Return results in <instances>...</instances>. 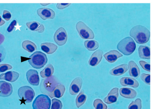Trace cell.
Returning a JSON list of instances; mask_svg holds the SVG:
<instances>
[{
  "label": "cell",
  "instance_id": "cell-37",
  "mask_svg": "<svg viewBox=\"0 0 153 109\" xmlns=\"http://www.w3.org/2000/svg\"><path fill=\"white\" fill-rule=\"evenodd\" d=\"M71 3H57L56 7L59 9H63L69 6Z\"/></svg>",
  "mask_w": 153,
  "mask_h": 109
},
{
  "label": "cell",
  "instance_id": "cell-22",
  "mask_svg": "<svg viewBox=\"0 0 153 109\" xmlns=\"http://www.w3.org/2000/svg\"><path fill=\"white\" fill-rule=\"evenodd\" d=\"M65 86L62 84H59L55 87L53 91L48 95L51 98L56 97L59 98L63 95L65 91Z\"/></svg>",
  "mask_w": 153,
  "mask_h": 109
},
{
  "label": "cell",
  "instance_id": "cell-27",
  "mask_svg": "<svg viewBox=\"0 0 153 109\" xmlns=\"http://www.w3.org/2000/svg\"><path fill=\"white\" fill-rule=\"evenodd\" d=\"M84 45L85 47L90 51L95 50L99 47L98 43L94 40H85L84 42Z\"/></svg>",
  "mask_w": 153,
  "mask_h": 109
},
{
  "label": "cell",
  "instance_id": "cell-18",
  "mask_svg": "<svg viewBox=\"0 0 153 109\" xmlns=\"http://www.w3.org/2000/svg\"><path fill=\"white\" fill-rule=\"evenodd\" d=\"M121 85L123 86H129L134 88H137L139 86V83L135 78L125 77L121 78L120 80Z\"/></svg>",
  "mask_w": 153,
  "mask_h": 109
},
{
  "label": "cell",
  "instance_id": "cell-17",
  "mask_svg": "<svg viewBox=\"0 0 153 109\" xmlns=\"http://www.w3.org/2000/svg\"><path fill=\"white\" fill-rule=\"evenodd\" d=\"M19 74L17 72L9 71L0 75V79L4 80L10 82L16 81L19 77Z\"/></svg>",
  "mask_w": 153,
  "mask_h": 109
},
{
  "label": "cell",
  "instance_id": "cell-38",
  "mask_svg": "<svg viewBox=\"0 0 153 109\" xmlns=\"http://www.w3.org/2000/svg\"><path fill=\"white\" fill-rule=\"evenodd\" d=\"M6 56V52L4 49L0 47V62L4 59Z\"/></svg>",
  "mask_w": 153,
  "mask_h": 109
},
{
  "label": "cell",
  "instance_id": "cell-11",
  "mask_svg": "<svg viewBox=\"0 0 153 109\" xmlns=\"http://www.w3.org/2000/svg\"><path fill=\"white\" fill-rule=\"evenodd\" d=\"M27 79L29 83L33 85L38 86L39 82V78L37 70L30 69L26 72Z\"/></svg>",
  "mask_w": 153,
  "mask_h": 109
},
{
  "label": "cell",
  "instance_id": "cell-21",
  "mask_svg": "<svg viewBox=\"0 0 153 109\" xmlns=\"http://www.w3.org/2000/svg\"><path fill=\"white\" fill-rule=\"evenodd\" d=\"M26 25L31 31H36L42 33L44 32L45 28L42 24L36 21H32L27 22Z\"/></svg>",
  "mask_w": 153,
  "mask_h": 109
},
{
  "label": "cell",
  "instance_id": "cell-6",
  "mask_svg": "<svg viewBox=\"0 0 153 109\" xmlns=\"http://www.w3.org/2000/svg\"><path fill=\"white\" fill-rule=\"evenodd\" d=\"M51 100L47 95L41 94L38 96L34 100L32 107L33 109H50Z\"/></svg>",
  "mask_w": 153,
  "mask_h": 109
},
{
  "label": "cell",
  "instance_id": "cell-24",
  "mask_svg": "<svg viewBox=\"0 0 153 109\" xmlns=\"http://www.w3.org/2000/svg\"><path fill=\"white\" fill-rule=\"evenodd\" d=\"M139 57L142 59H150V48L147 46L140 45L138 49Z\"/></svg>",
  "mask_w": 153,
  "mask_h": 109
},
{
  "label": "cell",
  "instance_id": "cell-13",
  "mask_svg": "<svg viewBox=\"0 0 153 109\" xmlns=\"http://www.w3.org/2000/svg\"><path fill=\"white\" fill-rule=\"evenodd\" d=\"M103 54V51L101 49H98L94 52L89 60V65L92 66L98 65L102 59Z\"/></svg>",
  "mask_w": 153,
  "mask_h": 109
},
{
  "label": "cell",
  "instance_id": "cell-33",
  "mask_svg": "<svg viewBox=\"0 0 153 109\" xmlns=\"http://www.w3.org/2000/svg\"><path fill=\"white\" fill-rule=\"evenodd\" d=\"M139 63L143 69L147 71H150V63L143 60H140Z\"/></svg>",
  "mask_w": 153,
  "mask_h": 109
},
{
  "label": "cell",
  "instance_id": "cell-1",
  "mask_svg": "<svg viewBox=\"0 0 153 109\" xmlns=\"http://www.w3.org/2000/svg\"><path fill=\"white\" fill-rule=\"evenodd\" d=\"M130 36L138 43L143 44L147 43L150 37V32L145 27L136 25L132 27L129 32Z\"/></svg>",
  "mask_w": 153,
  "mask_h": 109
},
{
  "label": "cell",
  "instance_id": "cell-30",
  "mask_svg": "<svg viewBox=\"0 0 153 109\" xmlns=\"http://www.w3.org/2000/svg\"><path fill=\"white\" fill-rule=\"evenodd\" d=\"M95 109H107V106L103 101L99 99H95L93 102Z\"/></svg>",
  "mask_w": 153,
  "mask_h": 109
},
{
  "label": "cell",
  "instance_id": "cell-29",
  "mask_svg": "<svg viewBox=\"0 0 153 109\" xmlns=\"http://www.w3.org/2000/svg\"><path fill=\"white\" fill-rule=\"evenodd\" d=\"M142 101L140 98H137L129 104L128 109H141Z\"/></svg>",
  "mask_w": 153,
  "mask_h": 109
},
{
  "label": "cell",
  "instance_id": "cell-31",
  "mask_svg": "<svg viewBox=\"0 0 153 109\" xmlns=\"http://www.w3.org/2000/svg\"><path fill=\"white\" fill-rule=\"evenodd\" d=\"M62 106L61 101L56 98L52 99L51 109H62Z\"/></svg>",
  "mask_w": 153,
  "mask_h": 109
},
{
  "label": "cell",
  "instance_id": "cell-19",
  "mask_svg": "<svg viewBox=\"0 0 153 109\" xmlns=\"http://www.w3.org/2000/svg\"><path fill=\"white\" fill-rule=\"evenodd\" d=\"M128 69V65L123 64L118 65L112 69L109 72V73L114 76L121 75L126 72Z\"/></svg>",
  "mask_w": 153,
  "mask_h": 109
},
{
  "label": "cell",
  "instance_id": "cell-26",
  "mask_svg": "<svg viewBox=\"0 0 153 109\" xmlns=\"http://www.w3.org/2000/svg\"><path fill=\"white\" fill-rule=\"evenodd\" d=\"M22 46L24 49L29 52L31 53L37 50L36 45L30 40H26L23 41L22 43Z\"/></svg>",
  "mask_w": 153,
  "mask_h": 109
},
{
  "label": "cell",
  "instance_id": "cell-14",
  "mask_svg": "<svg viewBox=\"0 0 153 109\" xmlns=\"http://www.w3.org/2000/svg\"><path fill=\"white\" fill-rule=\"evenodd\" d=\"M118 97L119 88L114 87L109 91L107 96L104 99L103 101L107 104H111L115 102Z\"/></svg>",
  "mask_w": 153,
  "mask_h": 109
},
{
  "label": "cell",
  "instance_id": "cell-7",
  "mask_svg": "<svg viewBox=\"0 0 153 109\" xmlns=\"http://www.w3.org/2000/svg\"><path fill=\"white\" fill-rule=\"evenodd\" d=\"M76 29L79 36L84 39H92L94 37L93 31L83 22L79 21L76 25Z\"/></svg>",
  "mask_w": 153,
  "mask_h": 109
},
{
  "label": "cell",
  "instance_id": "cell-25",
  "mask_svg": "<svg viewBox=\"0 0 153 109\" xmlns=\"http://www.w3.org/2000/svg\"><path fill=\"white\" fill-rule=\"evenodd\" d=\"M54 72V69L53 65L51 63L47 64L40 73L42 78H49L52 76Z\"/></svg>",
  "mask_w": 153,
  "mask_h": 109
},
{
  "label": "cell",
  "instance_id": "cell-23",
  "mask_svg": "<svg viewBox=\"0 0 153 109\" xmlns=\"http://www.w3.org/2000/svg\"><path fill=\"white\" fill-rule=\"evenodd\" d=\"M40 46L42 50L48 54L54 53L58 48L56 44L50 42L42 43Z\"/></svg>",
  "mask_w": 153,
  "mask_h": 109
},
{
  "label": "cell",
  "instance_id": "cell-32",
  "mask_svg": "<svg viewBox=\"0 0 153 109\" xmlns=\"http://www.w3.org/2000/svg\"><path fill=\"white\" fill-rule=\"evenodd\" d=\"M141 79L146 84H150V74L142 73L140 75Z\"/></svg>",
  "mask_w": 153,
  "mask_h": 109
},
{
  "label": "cell",
  "instance_id": "cell-20",
  "mask_svg": "<svg viewBox=\"0 0 153 109\" xmlns=\"http://www.w3.org/2000/svg\"><path fill=\"white\" fill-rule=\"evenodd\" d=\"M119 92L121 96L127 99H134L137 95V92L134 89L130 88H121L120 89Z\"/></svg>",
  "mask_w": 153,
  "mask_h": 109
},
{
  "label": "cell",
  "instance_id": "cell-4",
  "mask_svg": "<svg viewBox=\"0 0 153 109\" xmlns=\"http://www.w3.org/2000/svg\"><path fill=\"white\" fill-rule=\"evenodd\" d=\"M59 82L54 75L42 79L40 85V90L42 93L48 96L53 91Z\"/></svg>",
  "mask_w": 153,
  "mask_h": 109
},
{
  "label": "cell",
  "instance_id": "cell-36",
  "mask_svg": "<svg viewBox=\"0 0 153 109\" xmlns=\"http://www.w3.org/2000/svg\"><path fill=\"white\" fill-rule=\"evenodd\" d=\"M17 22L16 20H13L12 21L9 26L7 29V31L9 32L12 31L15 28V26L16 25Z\"/></svg>",
  "mask_w": 153,
  "mask_h": 109
},
{
  "label": "cell",
  "instance_id": "cell-16",
  "mask_svg": "<svg viewBox=\"0 0 153 109\" xmlns=\"http://www.w3.org/2000/svg\"><path fill=\"white\" fill-rule=\"evenodd\" d=\"M103 56L107 61L112 63L115 62L118 58L123 56V55L117 50H113L106 52Z\"/></svg>",
  "mask_w": 153,
  "mask_h": 109
},
{
  "label": "cell",
  "instance_id": "cell-40",
  "mask_svg": "<svg viewBox=\"0 0 153 109\" xmlns=\"http://www.w3.org/2000/svg\"><path fill=\"white\" fill-rule=\"evenodd\" d=\"M5 22L1 18V16L0 15V26L2 25L5 24Z\"/></svg>",
  "mask_w": 153,
  "mask_h": 109
},
{
  "label": "cell",
  "instance_id": "cell-28",
  "mask_svg": "<svg viewBox=\"0 0 153 109\" xmlns=\"http://www.w3.org/2000/svg\"><path fill=\"white\" fill-rule=\"evenodd\" d=\"M87 96L84 91L82 89L76 99V104L77 107L78 108L82 105L85 102Z\"/></svg>",
  "mask_w": 153,
  "mask_h": 109
},
{
  "label": "cell",
  "instance_id": "cell-10",
  "mask_svg": "<svg viewBox=\"0 0 153 109\" xmlns=\"http://www.w3.org/2000/svg\"><path fill=\"white\" fill-rule=\"evenodd\" d=\"M82 84V78L80 77L75 78L71 82L69 87V92L72 95H76L80 91Z\"/></svg>",
  "mask_w": 153,
  "mask_h": 109
},
{
  "label": "cell",
  "instance_id": "cell-42",
  "mask_svg": "<svg viewBox=\"0 0 153 109\" xmlns=\"http://www.w3.org/2000/svg\"></svg>",
  "mask_w": 153,
  "mask_h": 109
},
{
  "label": "cell",
  "instance_id": "cell-41",
  "mask_svg": "<svg viewBox=\"0 0 153 109\" xmlns=\"http://www.w3.org/2000/svg\"><path fill=\"white\" fill-rule=\"evenodd\" d=\"M51 4V3H40V4L43 6H46L50 4Z\"/></svg>",
  "mask_w": 153,
  "mask_h": 109
},
{
  "label": "cell",
  "instance_id": "cell-35",
  "mask_svg": "<svg viewBox=\"0 0 153 109\" xmlns=\"http://www.w3.org/2000/svg\"><path fill=\"white\" fill-rule=\"evenodd\" d=\"M2 17L6 20L9 21L11 17V15L9 11L5 10H3Z\"/></svg>",
  "mask_w": 153,
  "mask_h": 109
},
{
  "label": "cell",
  "instance_id": "cell-3",
  "mask_svg": "<svg viewBox=\"0 0 153 109\" xmlns=\"http://www.w3.org/2000/svg\"><path fill=\"white\" fill-rule=\"evenodd\" d=\"M28 60L29 63L34 68L39 69L43 67L48 62L47 56L39 51L35 52L30 55Z\"/></svg>",
  "mask_w": 153,
  "mask_h": 109
},
{
  "label": "cell",
  "instance_id": "cell-8",
  "mask_svg": "<svg viewBox=\"0 0 153 109\" xmlns=\"http://www.w3.org/2000/svg\"><path fill=\"white\" fill-rule=\"evenodd\" d=\"M53 39L56 43L59 46L65 44L68 39L67 34L65 29L62 27L58 28L54 34Z\"/></svg>",
  "mask_w": 153,
  "mask_h": 109
},
{
  "label": "cell",
  "instance_id": "cell-34",
  "mask_svg": "<svg viewBox=\"0 0 153 109\" xmlns=\"http://www.w3.org/2000/svg\"><path fill=\"white\" fill-rule=\"evenodd\" d=\"M12 66L10 64L3 63L0 64V73L4 72L7 70L11 69Z\"/></svg>",
  "mask_w": 153,
  "mask_h": 109
},
{
  "label": "cell",
  "instance_id": "cell-15",
  "mask_svg": "<svg viewBox=\"0 0 153 109\" xmlns=\"http://www.w3.org/2000/svg\"><path fill=\"white\" fill-rule=\"evenodd\" d=\"M128 73L129 75L135 78H138L140 75V69L133 60H130L128 63Z\"/></svg>",
  "mask_w": 153,
  "mask_h": 109
},
{
  "label": "cell",
  "instance_id": "cell-2",
  "mask_svg": "<svg viewBox=\"0 0 153 109\" xmlns=\"http://www.w3.org/2000/svg\"><path fill=\"white\" fill-rule=\"evenodd\" d=\"M136 48L135 42L131 37H126L121 40L117 46L118 50L126 55L131 54Z\"/></svg>",
  "mask_w": 153,
  "mask_h": 109
},
{
  "label": "cell",
  "instance_id": "cell-9",
  "mask_svg": "<svg viewBox=\"0 0 153 109\" xmlns=\"http://www.w3.org/2000/svg\"><path fill=\"white\" fill-rule=\"evenodd\" d=\"M38 15L43 20L53 19L55 16V13L52 9L47 7H42L37 10Z\"/></svg>",
  "mask_w": 153,
  "mask_h": 109
},
{
  "label": "cell",
  "instance_id": "cell-12",
  "mask_svg": "<svg viewBox=\"0 0 153 109\" xmlns=\"http://www.w3.org/2000/svg\"><path fill=\"white\" fill-rule=\"evenodd\" d=\"M13 92L11 84L4 81H0V96L7 97L10 96Z\"/></svg>",
  "mask_w": 153,
  "mask_h": 109
},
{
  "label": "cell",
  "instance_id": "cell-5",
  "mask_svg": "<svg viewBox=\"0 0 153 109\" xmlns=\"http://www.w3.org/2000/svg\"><path fill=\"white\" fill-rule=\"evenodd\" d=\"M18 94L21 99L19 100L21 103L31 102L35 96V93L33 90L30 86H24L20 87L18 89Z\"/></svg>",
  "mask_w": 153,
  "mask_h": 109
},
{
  "label": "cell",
  "instance_id": "cell-39",
  "mask_svg": "<svg viewBox=\"0 0 153 109\" xmlns=\"http://www.w3.org/2000/svg\"><path fill=\"white\" fill-rule=\"evenodd\" d=\"M4 36L0 33V45L2 43L4 40Z\"/></svg>",
  "mask_w": 153,
  "mask_h": 109
}]
</instances>
